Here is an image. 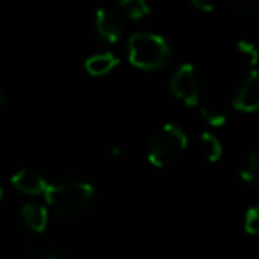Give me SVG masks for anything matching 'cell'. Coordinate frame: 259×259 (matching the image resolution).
I'll list each match as a JSON object with an SVG mask.
<instances>
[{
	"label": "cell",
	"instance_id": "7c38bea8",
	"mask_svg": "<svg viewBox=\"0 0 259 259\" xmlns=\"http://www.w3.org/2000/svg\"><path fill=\"white\" fill-rule=\"evenodd\" d=\"M119 8L126 13L132 20H142L149 15L148 0H117Z\"/></svg>",
	"mask_w": 259,
	"mask_h": 259
},
{
	"label": "cell",
	"instance_id": "5b68a950",
	"mask_svg": "<svg viewBox=\"0 0 259 259\" xmlns=\"http://www.w3.org/2000/svg\"><path fill=\"white\" fill-rule=\"evenodd\" d=\"M233 107L240 112H254L259 107V76L257 71L252 69L250 75L241 82L236 96H234Z\"/></svg>",
	"mask_w": 259,
	"mask_h": 259
},
{
	"label": "cell",
	"instance_id": "277c9868",
	"mask_svg": "<svg viewBox=\"0 0 259 259\" xmlns=\"http://www.w3.org/2000/svg\"><path fill=\"white\" fill-rule=\"evenodd\" d=\"M170 91L172 94L181 100L188 107H195L201 101V89H199V80L195 75V69L192 64H183L178 68L170 80Z\"/></svg>",
	"mask_w": 259,
	"mask_h": 259
},
{
	"label": "cell",
	"instance_id": "ffe728a7",
	"mask_svg": "<svg viewBox=\"0 0 259 259\" xmlns=\"http://www.w3.org/2000/svg\"><path fill=\"white\" fill-rule=\"evenodd\" d=\"M0 103H2V94H0Z\"/></svg>",
	"mask_w": 259,
	"mask_h": 259
},
{
	"label": "cell",
	"instance_id": "52a82bcc",
	"mask_svg": "<svg viewBox=\"0 0 259 259\" xmlns=\"http://www.w3.org/2000/svg\"><path fill=\"white\" fill-rule=\"evenodd\" d=\"M11 185L16 188L18 192L25 195H43L47 190V181L39 176L37 172L29 169H22L18 172L13 174L11 178Z\"/></svg>",
	"mask_w": 259,
	"mask_h": 259
},
{
	"label": "cell",
	"instance_id": "9c48e42d",
	"mask_svg": "<svg viewBox=\"0 0 259 259\" xmlns=\"http://www.w3.org/2000/svg\"><path fill=\"white\" fill-rule=\"evenodd\" d=\"M119 64V59L115 54L112 52H101V54H94L91 55L85 61V71L93 76H103L108 75L115 66Z\"/></svg>",
	"mask_w": 259,
	"mask_h": 259
},
{
	"label": "cell",
	"instance_id": "2e32d148",
	"mask_svg": "<svg viewBox=\"0 0 259 259\" xmlns=\"http://www.w3.org/2000/svg\"><path fill=\"white\" fill-rule=\"evenodd\" d=\"M243 229L247 234H257L259 231V208L257 206H252L245 211V219H243Z\"/></svg>",
	"mask_w": 259,
	"mask_h": 259
},
{
	"label": "cell",
	"instance_id": "9a60e30c",
	"mask_svg": "<svg viewBox=\"0 0 259 259\" xmlns=\"http://www.w3.org/2000/svg\"><path fill=\"white\" fill-rule=\"evenodd\" d=\"M199 112H201V117L204 119L211 128H220V126L226 124V114H224L222 110H219L217 107H211V105H201Z\"/></svg>",
	"mask_w": 259,
	"mask_h": 259
},
{
	"label": "cell",
	"instance_id": "d6986e66",
	"mask_svg": "<svg viewBox=\"0 0 259 259\" xmlns=\"http://www.w3.org/2000/svg\"><path fill=\"white\" fill-rule=\"evenodd\" d=\"M2 197H4V188L0 187V201H2Z\"/></svg>",
	"mask_w": 259,
	"mask_h": 259
},
{
	"label": "cell",
	"instance_id": "7a4b0ae2",
	"mask_svg": "<svg viewBox=\"0 0 259 259\" xmlns=\"http://www.w3.org/2000/svg\"><path fill=\"white\" fill-rule=\"evenodd\" d=\"M128 57L135 68L156 71L169 62L170 48L169 43L158 34L137 32L128 41Z\"/></svg>",
	"mask_w": 259,
	"mask_h": 259
},
{
	"label": "cell",
	"instance_id": "5bb4252c",
	"mask_svg": "<svg viewBox=\"0 0 259 259\" xmlns=\"http://www.w3.org/2000/svg\"><path fill=\"white\" fill-rule=\"evenodd\" d=\"M224 4L229 8L231 13L241 18H252L255 16V0H224Z\"/></svg>",
	"mask_w": 259,
	"mask_h": 259
},
{
	"label": "cell",
	"instance_id": "4fadbf2b",
	"mask_svg": "<svg viewBox=\"0 0 259 259\" xmlns=\"http://www.w3.org/2000/svg\"><path fill=\"white\" fill-rule=\"evenodd\" d=\"M240 178L241 181H245L250 187H255L259 180V156L255 153H250L245 160L243 167L240 170Z\"/></svg>",
	"mask_w": 259,
	"mask_h": 259
},
{
	"label": "cell",
	"instance_id": "ac0fdd59",
	"mask_svg": "<svg viewBox=\"0 0 259 259\" xmlns=\"http://www.w3.org/2000/svg\"><path fill=\"white\" fill-rule=\"evenodd\" d=\"M217 2H219V0H192V4H194L199 11H204V13H211L213 9L217 8Z\"/></svg>",
	"mask_w": 259,
	"mask_h": 259
},
{
	"label": "cell",
	"instance_id": "8fae6325",
	"mask_svg": "<svg viewBox=\"0 0 259 259\" xmlns=\"http://www.w3.org/2000/svg\"><path fill=\"white\" fill-rule=\"evenodd\" d=\"M201 151H202V156H204L209 163H215L222 158L224 149H222L220 141L213 134H202L201 135Z\"/></svg>",
	"mask_w": 259,
	"mask_h": 259
},
{
	"label": "cell",
	"instance_id": "e0dca14e",
	"mask_svg": "<svg viewBox=\"0 0 259 259\" xmlns=\"http://www.w3.org/2000/svg\"><path fill=\"white\" fill-rule=\"evenodd\" d=\"M238 52H240L241 57L248 62V66H250L252 69H255V64H257V50H255L254 45L248 43V41H240V43H238Z\"/></svg>",
	"mask_w": 259,
	"mask_h": 259
},
{
	"label": "cell",
	"instance_id": "8992f818",
	"mask_svg": "<svg viewBox=\"0 0 259 259\" xmlns=\"http://www.w3.org/2000/svg\"><path fill=\"white\" fill-rule=\"evenodd\" d=\"M94 27H96L98 36L101 37L107 43L114 45L121 39L122 34V25L119 22V18L108 9L100 8L96 11V16H94Z\"/></svg>",
	"mask_w": 259,
	"mask_h": 259
},
{
	"label": "cell",
	"instance_id": "3957f363",
	"mask_svg": "<svg viewBox=\"0 0 259 259\" xmlns=\"http://www.w3.org/2000/svg\"><path fill=\"white\" fill-rule=\"evenodd\" d=\"M188 137L185 130L172 122H167L153 135L148 149V160L153 167H163L174 163L187 149Z\"/></svg>",
	"mask_w": 259,
	"mask_h": 259
},
{
	"label": "cell",
	"instance_id": "ba28073f",
	"mask_svg": "<svg viewBox=\"0 0 259 259\" xmlns=\"http://www.w3.org/2000/svg\"><path fill=\"white\" fill-rule=\"evenodd\" d=\"M22 219L30 231L39 234V233H43L48 226V209H47V206L27 202V204L22 206Z\"/></svg>",
	"mask_w": 259,
	"mask_h": 259
},
{
	"label": "cell",
	"instance_id": "30bf717a",
	"mask_svg": "<svg viewBox=\"0 0 259 259\" xmlns=\"http://www.w3.org/2000/svg\"><path fill=\"white\" fill-rule=\"evenodd\" d=\"M29 254L39 259H61L62 257V248H59L55 243L45 240H32L27 243Z\"/></svg>",
	"mask_w": 259,
	"mask_h": 259
},
{
	"label": "cell",
	"instance_id": "6da1fadb",
	"mask_svg": "<svg viewBox=\"0 0 259 259\" xmlns=\"http://www.w3.org/2000/svg\"><path fill=\"white\" fill-rule=\"evenodd\" d=\"M47 204L61 217H76L85 213L94 204V188L85 181H61L48 183L45 190Z\"/></svg>",
	"mask_w": 259,
	"mask_h": 259
}]
</instances>
